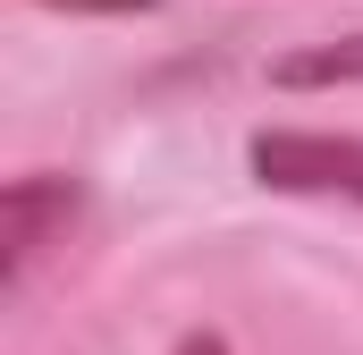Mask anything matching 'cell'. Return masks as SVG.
<instances>
[{
    "label": "cell",
    "mask_w": 363,
    "mask_h": 355,
    "mask_svg": "<svg viewBox=\"0 0 363 355\" xmlns=\"http://www.w3.org/2000/svg\"><path fill=\"white\" fill-rule=\"evenodd\" d=\"M77 212H85V186H77V178H60V170L9 178V195H0V246H9L0 271H9V288H26L51 246H68Z\"/></svg>",
    "instance_id": "cell-2"
},
{
    "label": "cell",
    "mask_w": 363,
    "mask_h": 355,
    "mask_svg": "<svg viewBox=\"0 0 363 355\" xmlns=\"http://www.w3.org/2000/svg\"><path fill=\"white\" fill-rule=\"evenodd\" d=\"M254 178L271 195H313V203H355L363 212V136H330V127H262L245 144Z\"/></svg>",
    "instance_id": "cell-1"
},
{
    "label": "cell",
    "mask_w": 363,
    "mask_h": 355,
    "mask_svg": "<svg viewBox=\"0 0 363 355\" xmlns=\"http://www.w3.org/2000/svg\"><path fill=\"white\" fill-rule=\"evenodd\" d=\"M43 9H60V17H152L161 0H43Z\"/></svg>",
    "instance_id": "cell-4"
},
{
    "label": "cell",
    "mask_w": 363,
    "mask_h": 355,
    "mask_svg": "<svg viewBox=\"0 0 363 355\" xmlns=\"http://www.w3.org/2000/svg\"><path fill=\"white\" fill-rule=\"evenodd\" d=\"M169 355H228V339H220V330H186Z\"/></svg>",
    "instance_id": "cell-5"
},
{
    "label": "cell",
    "mask_w": 363,
    "mask_h": 355,
    "mask_svg": "<svg viewBox=\"0 0 363 355\" xmlns=\"http://www.w3.org/2000/svg\"><path fill=\"white\" fill-rule=\"evenodd\" d=\"M279 93H330V85H363V34H338V43H304V51H279L271 60Z\"/></svg>",
    "instance_id": "cell-3"
}]
</instances>
